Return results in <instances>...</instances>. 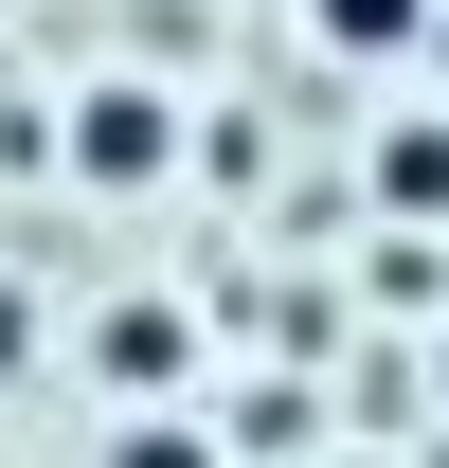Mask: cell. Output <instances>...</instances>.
Listing matches in <instances>:
<instances>
[{"instance_id": "1", "label": "cell", "mask_w": 449, "mask_h": 468, "mask_svg": "<svg viewBox=\"0 0 449 468\" xmlns=\"http://www.w3.org/2000/svg\"><path fill=\"white\" fill-rule=\"evenodd\" d=\"M72 144H90V180H162V109H144V90H109Z\"/></svg>"}, {"instance_id": "2", "label": "cell", "mask_w": 449, "mask_h": 468, "mask_svg": "<svg viewBox=\"0 0 449 468\" xmlns=\"http://www.w3.org/2000/svg\"><path fill=\"white\" fill-rule=\"evenodd\" d=\"M306 18H324L341 55H413V37H432V0H306Z\"/></svg>"}, {"instance_id": "3", "label": "cell", "mask_w": 449, "mask_h": 468, "mask_svg": "<svg viewBox=\"0 0 449 468\" xmlns=\"http://www.w3.org/2000/svg\"><path fill=\"white\" fill-rule=\"evenodd\" d=\"M378 198H413V217H432V198H449V126H413V144H378Z\"/></svg>"}, {"instance_id": "4", "label": "cell", "mask_w": 449, "mask_h": 468, "mask_svg": "<svg viewBox=\"0 0 449 468\" xmlns=\"http://www.w3.org/2000/svg\"><path fill=\"white\" fill-rule=\"evenodd\" d=\"M109 468H216V451H198V432H126Z\"/></svg>"}]
</instances>
